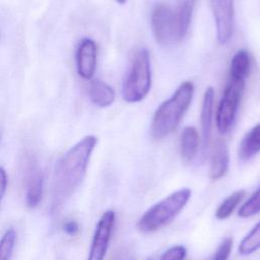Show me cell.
Wrapping results in <instances>:
<instances>
[{
  "label": "cell",
  "mask_w": 260,
  "mask_h": 260,
  "mask_svg": "<svg viewBox=\"0 0 260 260\" xmlns=\"http://www.w3.org/2000/svg\"><path fill=\"white\" fill-rule=\"evenodd\" d=\"M96 144V136H84L64 154L57 165L53 188V212H58L81 184Z\"/></svg>",
  "instance_id": "cell-1"
},
{
  "label": "cell",
  "mask_w": 260,
  "mask_h": 260,
  "mask_svg": "<svg viewBox=\"0 0 260 260\" xmlns=\"http://www.w3.org/2000/svg\"><path fill=\"white\" fill-rule=\"evenodd\" d=\"M194 90L193 82L185 81L180 84L171 98L160 104L150 125V133L154 139L165 138L178 127L192 103Z\"/></svg>",
  "instance_id": "cell-2"
},
{
  "label": "cell",
  "mask_w": 260,
  "mask_h": 260,
  "mask_svg": "<svg viewBox=\"0 0 260 260\" xmlns=\"http://www.w3.org/2000/svg\"><path fill=\"white\" fill-rule=\"evenodd\" d=\"M190 197L191 190L188 188L168 195L144 212L137 222V229L142 233H151L166 226L186 206Z\"/></svg>",
  "instance_id": "cell-3"
},
{
  "label": "cell",
  "mask_w": 260,
  "mask_h": 260,
  "mask_svg": "<svg viewBox=\"0 0 260 260\" xmlns=\"http://www.w3.org/2000/svg\"><path fill=\"white\" fill-rule=\"evenodd\" d=\"M151 87V69L149 52L145 48L139 49L131 62L122 86L123 99L128 103L142 101Z\"/></svg>",
  "instance_id": "cell-4"
},
{
  "label": "cell",
  "mask_w": 260,
  "mask_h": 260,
  "mask_svg": "<svg viewBox=\"0 0 260 260\" xmlns=\"http://www.w3.org/2000/svg\"><path fill=\"white\" fill-rule=\"evenodd\" d=\"M151 27L153 35L162 46L173 45L182 40L175 7L169 3L157 2L151 12Z\"/></svg>",
  "instance_id": "cell-5"
},
{
  "label": "cell",
  "mask_w": 260,
  "mask_h": 260,
  "mask_svg": "<svg viewBox=\"0 0 260 260\" xmlns=\"http://www.w3.org/2000/svg\"><path fill=\"white\" fill-rule=\"evenodd\" d=\"M244 88L245 80L230 78L216 113V125L219 133L226 134L232 129Z\"/></svg>",
  "instance_id": "cell-6"
},
{
  "label": "cell",
  "mask_w": 260,
  "mask_h": 260,
  "mask_svg": "<svg viewBox=\"0 0 260 260\" xmlns=\"http://www.w3.org/2000/svg\"><path fill=\"white\" fill-rule=\"evenodd\" d=\"M43 173L38 162L28 158L25 160L22 171V186L25 204L34 208L41 202L43 195Z\"/></svg>",
  "instance_id": "cell-7"
},
{
  "label": "cell",
  "mask_w": 260,
  "mask_h": 260,
  "mask_svg": "<svg viewBox=\"0 0 260 260\" xmlns=\"http://www.w3.org/2000/svg\"><path fill=\"white\" fill-rule=\"evenodd\" d=\"M116 214L113 210H107L100 217L95 228L87 260H104L111 236L114 230Z\"/></svg>",
  "instance_id": "cell-8"
},
{
  "label": "cell",
  "mask_w": 260,
  "mask_h": 260,
  "mask_svg": "<svg viewBox=\"0 0 260 260\" xmlns=\"http://www.w3.org/2000/svg\"><path fill=\"white\" fill-rule=\"evenodd\" d=\"M212 9L217 41L224 45L232 37L234 26V0H209Z\"/></svg>",
  "instance_id": "cell-9"
},
{
  "label": "cell",
  "mask_w": 260,
  "mask_h": 260,
  "mask_svg": "<svg viewBox=\"0 0 260 260\" xmlns=\"http://www.w3.org/2000/svg\"><path fill=\"white\" fill-rule=\"evenodd\" d=\"M76 70L78 75L86 80L93 77L98 64V45L90 38H83L75 53Z\"/></svg>",
  "instance_id": "cell-10"
},
{
  "label": "cell",
  "mask_w": 260,
  "mask_h": 260,
  "mask_svg": "<svg viewBox=\"0 0 260 260\" xmlns=\"http://www.w3.org/2000/svg\"><path fill=\"white\" fill-rule=\"evenodd\" d=\"M229 148L223 140H217L213 143L210 150L209 177L212 180H219L229 170Z\"/></svg>",
  "instance_id": "cell-11"
},
{
  "label": "cell",
  "mask_w": 260,
  "mask_h": 260,
  "mask_svg": "<svg viewBox=\"0 0 260 260\" xmlns=\"http://www.w3.org/2000/svg\"><path fill=\"white\" fill-rule=\"evenodd\" d=\"M213 106H214V89L210 86V87H207L204 92L202 106H201V113H200V124H201L204 151H206V149H208L209 147L211 130H212Z\"/></svg>",
  "instance_id": "cell-12"
},
{
  "label": "cell",
  "mask_w": 260,
  "mask_h": 260,
  "mask_svg": "<svg viewBox=\"0 0 260 260\" xmlns=\"http://www.w3.org/2000/svg\"><path fill=\"white\" fill-rule=\"evenodd\" d=\"M87 91L91 103L100 108H107L115 101L114 89L103 80L93 79L89 83Z\"/></svg>",
  "instance_id": "cell-13"
},
{
  "label": "cell",
  "mask_w": 260,
  "mask_h": 260,
  "mask_svg": "<svg viewBox=\"0 0 260 260\" xmlns=\"http://www.w3.org/2000/svg\"><path fill=\"white\" fill-rule=\"evenodd\" d=\"M199 135L197 130L192 126H187L183 129L180 140V152L182 159L186 164L192 162L198 152Z\"/></svg>",
  "instance_id": "cell-14"
},
{
  "label": "cell",
  "mask_w": 260,
  "mask_h": 260,
  "mask_svg": "<svg viewBox=\"0 0 260 260\" xmlns=\"http://www.w3.org/2000/svg\"><path fill=\"white\" fill-rule=\"evenodd\" d=\"M260 152V123L254 126L243 137L239 146V157L249 160Z\"/></svg>",
  "instance_id": "cell-15"
},
{
  "label": "cell",
  "mask_w": 260,
  "mask_h": 260,
  "mask_svg": "<svg viewBox=\"0 0 260 260\" xmlns=\"http://www.w3.org/2000/svg\"><path fill=\"white\" fill-rule=\"evenodd\" d=\"M250 70V57L247 51L240 50L232 58L230 64V78L245 80Z\"/></svg>",
  "instance_id": "cell-16"
},
{
  "label": "cell",
  "mask_w": 260,
  "mask_h": 260,
  "mask_svg": "<svg viewBox=\"0 0 260 260\" xmlns=\"http://www.w3.org/2000/svg\"><path fill=\"white\" fill-rule=\"evenodd\" d=\"M194 6H195V0H178V3L175 7L176 16H177L182 39L188 32Z\"/></svg>",
  "instance_id": "cell-17"
},
{
  "label": "cell",
  "mask_w": 260,
  "mask_h": 260,
  "mask_svg": "<svg viewBox=\"0 0 260 260\" xmlns=\"http://www.w3.org/2000/svg\"><path fill=\"white\" fill-rule=\"evenodd\" d=\"M245 191L244 190H239L231 195H229L218 206L215 212V216L217 219H226L237 208V206L240 204V202L243 200L245 196Z\"/></svg>",
  "instance_id": "cell-18"
},
{
  "label": "cell",
  "mask_w": 260,
  "mask_h": 260,
  "mask_svg": "<svg viewBox=\"0 0 260 260\" xmlns=\"http://www.w3.org/2000/svg\"><path fill=\"white\" fill-rule=\"evenodd\" d=\"M260 249V222L242 240L239 246V252L242 255H250Z\"/></svg>",
  "instance_id": "cell-19"
},
{
  "label": "cell",
  "mask_w": 260,
  "mask_h": 260,
  "mask_svg": "<svg viewBox=\"0 0 260 260\" xmlns=\"http://www.w3.org/2000/svg\"><path fill=\"white\" fill-rule=\"evenodd\" d=\"M16 241L14 229H8L0 239V260H10Z\"/></svg>",
  "instance_id": "cell-20"
},
{
  "label": "cell",
  "mask_w": 260,
  "mask_h": 260,
  "mask_svg": "<svg viewBox=\"0 0 260 260\" xmlns=\"http://www.w3.org/2000/svg\"><path fill=\"white\" fill-rule=\"evenodd\" d=\"M260 212V187L259 189L242 205L239 210V216L242 218L251 217Z\"/></svg>",
  "instance_id": "cell-21"
},
{
  "label": "cell",
  "mask_w": 260,
  "mask_h": 260,
  "mask_svg": "<svg viewBox=\"0 0 260 260\" xmlns=\"http://www.w3.org/2000/svg\"><path fill=\"white\" fill-rule=\"evenodd\" d=\"M233 247V239L231 237H226L222 240V242L217 247L214 254L208 260H228Z\"/></svg>",
  "instance_id": "cell-22"
},
{
  "label": "cell",
  "mask_w": 260,
  "mask_h": 260,
  "mask_svg": "<svg viewBox=\"0 0 260 260\" xmlns=\"http://www.w3.org/2000/svg\"><path fill=\"white\" fill-rule=\"evenodd\" d=\"M187 255V250L183 246H175L167 250L159 260H184Z\"/></svg>",
  "instance_id": "cell-23"
},
{
  "label": "cell",
  "mask_w": 260,
  "mask_h": 260,
  "mask_svg": "<svg viewBox=\"0 0 260 260\" xmlns=\"http://www.w3.org/2000/svg\"><path fill=\"white\" fill-rule=\"evenodd\" d=\"M6 186H7V175L5 170L2 167H0V202L4 196Z\"/></svg>",
  "instance_id": "cell-24"
},
{
  "label": "cell",
  "mask_w": 260,
  "mask_h": 260,
  "mask_svg": "<svg viewBox=\"0 0 260 260\" xmlns=\"http://www.w3.org/2000/svg\"><path fill=\"white\" fill-rule=\"evenodd\" d=\"M78 230H79V226H78L77 222L74 220H69L64 225V231L68 235H75L78 232Z\"/></svg>",
  "instance_id": "cell-25"
},
{
  "label": "cell",
  "mask_w": 260,
  "mask_h": 260,
  "mask_svg": "<svg viewBox=\"0 0 260 260\" xmlns=\"http://www.w3.org/2000/svg\"><path fill=\"white\" fill-rule=\"evenodd\" d=\"M118 3H120V4H124L127 0H116Z\"/></svg>",
  "instance_id": "cell-26"
}]
</instances>
